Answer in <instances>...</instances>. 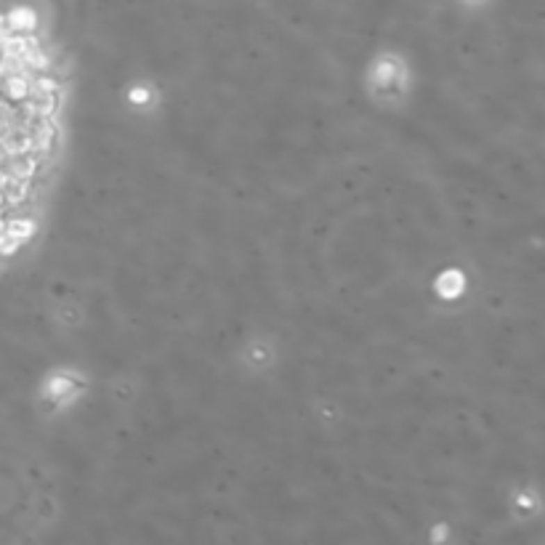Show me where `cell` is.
<instances>
[{
  "label": "cell",
  "mask_w": 545,
  "mask_h": 545,
  "mask_svg": "<svg viewBox=\"0 0 545 545\" xmlns=\"http://www.w3.org/2000/svg\"><path fill=\"white\" fill-rule=\"evenodd\" d=\"M56 141V86L38 48L0 27V250L30 227Z\"/></svg>",
  "instance_id": "cell-1"
}]
</instances>
